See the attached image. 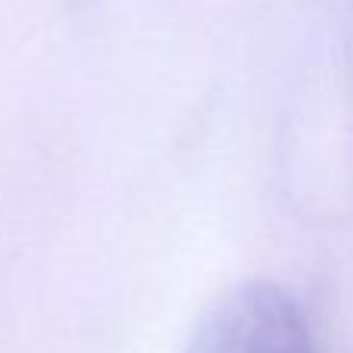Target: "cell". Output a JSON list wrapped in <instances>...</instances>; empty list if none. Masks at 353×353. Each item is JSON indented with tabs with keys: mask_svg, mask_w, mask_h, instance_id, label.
<instances>
[{
	"mask_svg": "<svg viewBox=\"0 0 353 353\" xmlns=\"http://www.w3.org/2000/svg\"><path fill=\"white\" fill-rule=\"evenodd\" d=\"M186 353H316V347L292 294L270 282H245L208 307Z\"/></svg>",
	"mask_w": 353,
	"mask_h": 353,
	"instance_id": "cell-1",
	"label": "cell"
}]
</instances>
